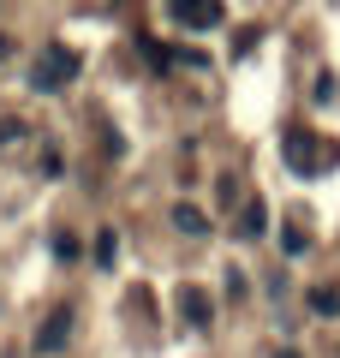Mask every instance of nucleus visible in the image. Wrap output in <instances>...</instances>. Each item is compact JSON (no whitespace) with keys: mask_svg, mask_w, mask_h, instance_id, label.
<instances>
[{"mask_svg":"<svg viewBox=\"0 0 340 358\" xmlns=\"http://www.w3.org/2000/svg\"><path fill=\"white\" fill-rule=\"evenodd\" d=\"M84 72V60H78V48H66V42H48V48L36 54V66H30V90L36 96H60L72 78Z\"/></svg>","mask_w":340,"mask_h":358,"instance_id":"1","label":"nucleus"},{"mask_svg":"<svg viewBox=\"0 0 340 358\" xmlns=\"http://www.w3.org/2000/svg\"><path fill=\"white\" fill-rule=\"evenodd\" d=\"M281 162H287L299 179H311V173H323V167H334L340 150H334V143L323 150V143H316L304 126H292V131H281Z\"/></svg>","mask_w":340,"mask_h":358,"instance_id":"2","label":"nucleus"},{"mask_svg":"<svg viewBox=\"0 0 340 358\" xmlns=\"http://www.w3.org/2000/svg\"><path fill=\"white\" fill-rule=\"evenodd\" d=\"M167 13H173L185 30H215V24L227 18V13H221V0H167Z\"/></svg>","mask_w":340,"mask_h":358,"instance_id":"3","label":"nucleus"},{"mask_svg":"<svg viewBox=\"0 0 340 358\" xmlns=\"http://www.w3.org/2000/svg\"><path fill=\"white\" fill-rule=\"evenodd\" d=\"M179 317L191 322V329H209V317H215V305H209V293H203V287H179Z\"/></svg>","mask_w":340,"mask_h":358,"instance_id":"4","label":"nucleus"},{"mask_svg":"<svg viewBox=\"0 0 340 358\" xmlns=\"http://www.w3.org/2000/svg\"><path fill=\"white\" fill-rule=\"evenodd\" d=\"M66 341H72V310H54V317H48V329H36V352H60V346Z\"/></svg>","mask_w":340,"mask_h":358,"instance_id":"5","label":"nucleus"},{"mask_svg":"<svg viewBox=\"0 0 340 358\" xmlns=\"http://www.w3.org/2000/svg\"><path fill=\"white\" fill-rule=\"evenodd\" d=\"M263 233H269L263 197H245V203H239V239H263Z\"/></svg>","mask_w":340,"mask_h":358,"instance_id":"6","label":"nucleus"},{"mask_svg":"<svg viewBox=\"0 0 340 358\" xmlns=\"http://www.w3.org/2000/svg\"><path fill=\"white\" fill-rule=\"evenodd\" d=\"M173 227L185 233V239H203V233H209V221H203L197 203H173Z\"/></svg>","mask_w":340,"mask_h":358,"instance_id":"7","label":"nucleus"},{"mask_svg":"<svg viewBox=\"0 0 340 358\" xmlns=\"http://www.w3.org/2000/svg\"><path fill=\"white\" fill-rule=\"evenodd\" d=\"M311 310H316V317H340V287H316V293H311Z\"/></svg>","mask_w":340,"mask_h":358,"instance_id":"8","label":"nucleus"},{"mask_svg":"<svg viewBox=\"0 0 340 358\" xmlns=\"http://www.w3.org/2000/svg\"><path fill=\"white\" fill-rule=\"evenodd\" d=\"M113 245H120V239H113V227H101V233H96V263H101V268L113 263Z\"/></svg>","mask_w":340,"mask_h":358,"instance_id":"9","label":"nucleus"},{"mask_svg":"<svg viewBox=\"0 0 340 358\" xmlns=\"http://www.w3.org/2000/svg\"><path fill=\"white\" fill-rule=\"evenodd\" d=\"M18 138H24V120H0V150H13Z\"/></svg>","mask_w":340,"mask_h":358,"instance_id":"10","label":"nucleus"},{"mask_svg":"<svg viewBox=\"0 0 340 358\" xmlns=\"http://www.w3.org/2000/svg\"><path fill=\"white\" fill-rule=\"evenodd\" d=\"M54 257H60V263H72V257H78V239H72V233H54Z\"/></svg>","mask_w":340,"mask_h":358,"instance_id":"11","label":"nucleus"},{"mask_svg":"<svg viewBox=\"0 0 340 358\" xmlns=\"http://www.w3.org/2000/svg\"><path fill=\"white\" fill-rule=\"evenodd\" d=\"M6 54H13V36H0V60H6Z\"/></svg>","mask_w":340,"mask_h":358,"instance_id":"12","label":"nucleus"},{"mask_svg":"<svg viewBox=\"0 0 340 358\" xmlns=\"http://www.w3.org/2000/svg\"><path fill=\"white\" fill-rule=\"evenodd\" d=\"M269 358H299V352H292V346H281V352H269Z\"/></svg>","mask_w":340,"mask_h":358,"instance_id":"13","label":"nucleus"}]
</instances>
